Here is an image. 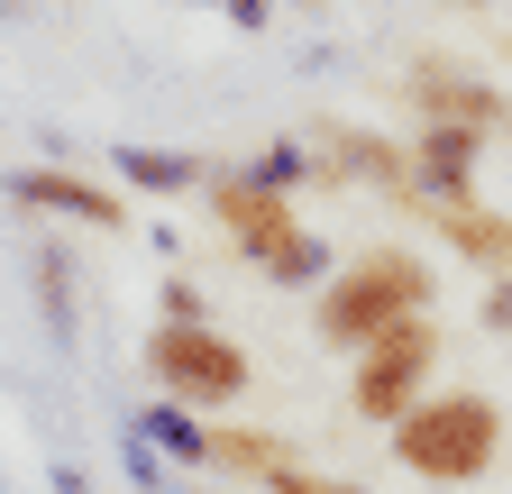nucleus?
I'll return each instance as SVG.
<instances>
[{
	"mask_svg": "<svg viewBox=\"0 0 512 494\" xmlns=\"http://www.w3.org/2000/svg\"><path fill=\"white\" fill-rule=\"evenodd\" d=\"M430 302H439L430 257H412V247H366V257H348L330 284H320V302H311V330L330 339V348H348V357H366L384 330L430 321Z\"/></svg>",
	"mask_w": 512,
	"mask_h": 494,
	"instance_id": "nucleus-1",
	"label": "nucleus"
},
{
	"mask_svg": "<svg viewBox=\"0 0 512 494\" xmlns=\"http://www.w3.org/2000/svg\"><path fill=\"white\" fill-rule=\"evenodd\" d=\"M494 458H503V403L476 385H448L412 421H394V467H412L421 485H476Z\"/></svg>",
	"mask_w": 512,
	"mask_h": 494,
	"instance_id": "nucleus-2",
	"label": "nucleus"
},
{
	"mask_svg": "<svg viewBox=\"0 0 512 494\" xmlns=\"http://www.w3.org/2000/svg\"><path fill=\"white\" fill-rule=\"evenodd\" d=\"M147 376H156L165 403H183V412H229V403L247 394V348L220 339L211 321H156Z\"/></svg>",
	"mask_w": 512,
	"mask_h": 494,
	"instance_id": "nucleus-3",
	"label": "nucleus"
},
{
	"mask_svg": "<svg viewBox=\"0 0 512 494\" xmlns=\"http://www.w3.org/2000/svg\"><path fill=\"white\" fill-rule=\"evenodd\" d=\"M430 376H439V321H403V330H384V339L357 357V376H348V412L394 430V421H412V412L439 394Z\"/></svg>",
	"mask_w": 512,
	"mask_h": 494,
	"instance_id": "nucleus-4",
	"label": "nucleus"
},
{
	"mask_svg": "<svg viewBox=\"0 0 512 494\" xmlns=\"http://www.w3.org/2000/svg\"><path fill=\"white\" fill-rule=\"evenodd\" d=\"M211 211H220L229 247H238V257H256V266H275L284 247L302 238V211H293L284 193H266V183H247V174H220V183H211Z\"/></svg>",
	"mask_w": 512,
	"mask_h": 494,
	"instance_id": "nucleus-5",
	"label": "nucleus"
},
{
	"mask_svg": "<svg viewBox=\"0 0 512 494\" xmlns=\"http://www.w3.org/2000/svg\"><path fill=\"white\" fill-rule=\"evenodd\" d=\"M412 110H421V129H430V119H448V129H512V110H503V92L485 83V74H467V65H448V55H421V65H412Z\"/></svg>",
	"mask_w": 512,
	"mask_h": 494,
	"instance_id": "nucleus-6",
	"label": "nucleus"
},
{
	"mask_svg": "<svg viewBox=\"0 0 512 494\" xmlns=\"http://www.w3.org/2000/svg\"><path fill=\"white\" fill-rule=\"evenodd\" d=\"M10 193H19V202H37V211H64V220H92V229H119V220H128V202L110 193V183H92V174H55V165L19 174Z\"/></svg>",
	"mask_w": 512,
	"mask_h": 494,
	"instance_id": "nucleus-7",
	"label": "nucleus"
},
{
	"mask_svg": "<svg viewBox=\"0 0 512 494\" xmlns=\"http://www.w3.org/2000/svg\"><path fill=\"white\" fill-rule=\"evenodd\" d=\"M439 220V238L458 247L467 266H485V275H512V211H485V202H467V211H430Z\"/></svg>",
	"mask_w": 512,
	"mask_h": 494,
	"instance_id": "nucleus-8",
	"label": "nucleus"
},
{
	"mask_svg": "<svg viewBox=\"0 0 512 494\" xmlns=\"http://www.w3.org/2000/svg\"><path fill=\"white\" fill-rule=\"evenodd\" d=\"M211 467H220V476L275 485V476H293L302 458H293V440H275V430H211Z\"/></svg>",
	"mask_w": 512,
	"mask_h": 494,
	"instance_id": "nucleus-9",
	"label": "nucleus"
},
{
	"mask_svg": "<svg viewBox=\"0 0 512 494\" xmlns=\"http://www.w3.org/2000/svg\"><path fill=\"white\" fill-rule=\"evenodd\" d=\"M138 440H147V449H165V458H183V467H211V430L192 421L183 403H156V412L138 421Z\"/></svg>",
	"mask_w": 512,
	"mask_h": 494,
	"instance_id": "nucleus-10",
	"label": "nucleus"
},
{
	"mask_svg": "<svg viewBox=\"0 0 512 494\" xmlns=\"http://www.w3.org/2000/svg\"><path fill=\"white\" fill-rule=\"evenodd\" d=\"M119 174L147 183V193H183V183H202V165H192L183 147H119Z\"/></svg>",
	"mask_w": 512,
	"mask_h": 494,
	"instance_id": "nucleus-11",
	"label": "nucleus"
},
{
	"mask_svg": "<svg viewBox=\"0 0 512 494\" xmlns=\"http://www.w3.org/2000/svg\"><path fill=\"white\" fill-rule=\"evenodd\" d=\"M311 174H320V156H311L302 138H275L266 156L247 165V183H266V193H284V202H293V183H311Z\"/></svg>",
	"mask_w": 512,
	"mask_h": 494,
	"instance_id": "nucleus-12",
	"label": "nucleus"
},
{
	"mask_svg": "<svg viewBox=\"0 0 512 494\" xmlns=\"http://www.w3.org/2000/svg\"><path fill=\"white\" fill-rule=\"evenodd\" d=\"M266 275H275V284H330V247H320V238L302 229V238L284 247V257H275Z\"/></svg>",
	"mask_w": 512,
	"mask_h": 494,
	"instance_id": "nucleus-13",
	"label": "nucleus"
},
{
	"mask_svg": "<svg viewBox=\"0 0 512 494\" xmlns=\"http://www.w3.org/2000/svg\"><path fill=\"white\" fill-rule=\"evenodd\" d=\"M266 494H366V485H348V476H320V467H293V476H275Z\"/></svg>",
	"mask_w": 512,
	"mask_h": 494,
	"instance_id": "nucleus-14",
	"label": "nucleus"
},
{
	"mask_svg": "<svg viewBox=\"0 0 512 494\" xmlns=\"http://www.w3.org/2000/svg\"><path fill=\"white\" fill-rule=\"evenodd\" d=\"M485 330H503V339H512V275H494V284H485Z\"/></svg>",
	"mask_w": 512,
	"mask_h": 494,
	"instance_id": "nucleus-15",
	"label": "nucleus"
},
{
	"mask_svg": "<svg viewBox=\"0 0 512 494\" xmlns=\"http://www.w3.org/2000/svg\"><path fill=\"white\" fill-rule=\"evenodd\" d=\"M165 321H202V293H192V284H165Z\"/></svg>",
	"mask_w": 512,
	"mask_h": 494,
	"instance_id": "nucleus-16",
	"label": "nucleus"
},
{
	"mask_svg": "<svg viewBox=\"0 0 512 494\" xmlns=\"http://www.w3.org/2000/svg\"><path fill=\"white\" fill-rule=\"evenodd\" d=\"M229 10V28H266V0H220Z\"/></svg>",
	"mask_w": 512,
	"mask_h": 494,
	"instance_id": "nucleus-17",
	"label": "nucleus"
},
{
	"mask_svg": "<svg viewBox=\"0 0 512 494\" xmlns=\"http://www.w3.org/2000/svg\"><path fill=\"white\" fill-rule=\"evenodd\" d=\"M458 10H485V0H458Z\"/></svg>",
	"mask_w": 512,
	"mask_h": 494,
	"instance_id": "nucleus-18",
	"label": "nucleus"
}]
</instances>
